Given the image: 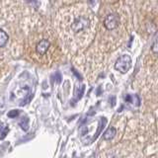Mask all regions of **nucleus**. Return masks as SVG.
Instances as JSON below:
<instances>
[{
  "label": "nucleus",
  "mask_w": 158,
  "mask_h": 158,
  "mask_svg": "<svg viewBox=\"0 0 158 158\" xmlns=\"http://www.w3.org/2000/svg\"><path fill=\"white\" fill-rule=\"evenodd\" d=\"M95 17L91 10L87 8L71 9L63 16L61 30L64 40L76 48H83L91 41L95 32Z\"/></svg>",
  "instance_id": "obj_1"
},
{
  "label": "nucleus",
  "mask_w": 158,
  "mask_h": 158,
  "mask_svg": "<svg viewBox=\"0 0 158 158\" xmlns=\"http://www.w3.org/2000/svg\"><path fill=\"white\" fill-rule=\"evenodd\" d=\"M131 57L127 54H123L117 59L115 63V69L120 71L122 74H125L131 69Z\"/></svg>",
  "instance_id": "obj_2"
},
{
  "label": "nucleus",
  "mask_w": 158,
  "mask_h": 158,
  "mask_svg": "<svg viewBox=\"0 0 158 158\" xmlns=\"http://www.w3.org/2000/svg\"><path fill=\"white\" fill-rule=\"evenodd\" d=\"M118 24H120V18L117 14H109L107 15V17L104 20V26L109 31H112V30H115L118 28Z\"/></svg>",
  "instance_id": "obj_3"
},
{
  "label": "nucleus",
  "mask_w": 158,
  "mask_h": 158,
  "mask_svg": "<svg viewBox=\"0 0 158 158\" xmlns=\"http://www.w3.org/2000/svg\"><path fill=\"white\" fill-rule=\"evenodd\" d=\"M51 46V43H49L48 40H42V41H40V43L37 44V48H36V51L38 52V54L40 56H44V54H46L48 49Z\"/></svg>",
  "instance_id": "obj_4"
},
{
  "label": "nucleus",
  "mask_w": 158,
  "mask_h": 158,
  "mask_svg": "<svg viewBox=\"0 0 158 158\" xmlns=\"http://www.w3.org/2000/svg\"><path fill=\"white\" fill-rule=\"evenodd\" d=\"M116 133H117V131L115 127H109L108 130L104 132L103 138L105 140H111L112 138H114V136L116 135Z\"/></svg>",
  "instance_id": "obj_5"
},
{
  "label": "nucleus",
  "mask_w": 158,
  "mask_h": 158,
  "mask_svg": "<svg viewBox=\"0 0 158 158\" xmlns=\"http://www.w3.org/2000/svg\"><path fill=\"white\" fill-rule=\"evenodd\" d=\"M125 100H126V102L131 103V104H133V105H135V106H139V103H140V100H139V98H138L137 95H135V96L127 95Z\"/></svg>",
  "instance_id": "obj_6"
},
{
  "label": "nucleus",
  "mask_w": 158,
  "mask_h": 158,
  "mask_svg": "<svg viewBox=\"0 0 158 158\" xmlns=\"http://www.w3.org/2000/svg\"><path fill=\"white\" fill-rule=\"evenodd\" d=\"M8 35L4 32L2 29H0V48H3L8 42Z\"/></svg>",
  "instance_id": "obj_7"
},
{
  "label": "nucleus",
  "mask_w": 158,
  "mask_h": 158,
  "mask_svg": "<svg viewBox=\"0 0 158 158\" xmlns=\"http://www.w3.org/2000/svg\"><path fill=\"white\" fill-rule=\"evenodd\" d=\"M8 132H9V127L7 125H5V123H2L0 126V139H4L8 135Z\"/></svg>",
  "instance_id": "obj_8"
},
{
  "label": "nucleus",
  "mask_w": 158,
  "mask_h": 158,
  "mask_svg": "<svg viewBox=\"0 0 158 158\" xmlns=\"http://www.w3.org/2000/svg\"><path fill=\"white\" fill-rule=\"evenodd\" d=\"M20 127H22V130H24L25 131L29 130V118L27 117H25L22 118V121L19 123Z\"/></svg>",
  "instance_id": "obj_9"
},
{
  "label": "nucleus",
  "mask_w": 158,
  "mask_h": 158,
  "mask_svg": "<svg viewBox=\"0 0 158 158\" xmlns=\"http://www.w3.org/2000/svg\"><path fill=\"white\" fill-rule=\"evenodd\" d=\"M151 51H152V52L154 53V54H156L157 52H158V48H157V39H156V37L154 38V41H153L152 47H151Z\"/></svg>",
  "instance_id": "obj_10"
},
{
  "label": "nucleus",
  "mask_w": 158,
  "mask_h": 158,
  "mask_svg": "<svg viewBox=\"0 0 158 158\" xmlns=\"http://www.w3.org/2000/svg\"><path fill=\"white\" fill-rule=\"evenodd\" d=\"M19 115V111L18 110H12L8 113V117L9 118H16Z\"/></svg>",
  "instance_id": "obj_11"
}]
</instances>
